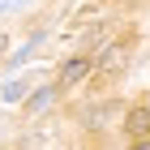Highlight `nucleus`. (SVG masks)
Here are the masks:
<instances>
[{
    "mask_svg": "<svg viewBox=\"0 0 150 150\" xmlns=\"http://www.w3.org/2000/svg\"><path fill=\"white\" fill-rule=\"evenodd\" d=\"M86 73H90V60H69V64H64V73H60V90H73Z\"/></svg>",
    "mask_w": 150,
    "mask_h": 150,
    "instance_id": "1",
    "label": "nucleus"
},
{
    "mask_svg": "<svg viewBox=\"0 0 150 150\" xmlns=\"http://www.w3.org/2000/svg\"><path fill=\"white\" fill-rule=\"evenodd\" d=\"M125 129L133 133V137H146V133H150V107H133L129 120H125Z\"/></svg>",
    "mask_w": 150,
    "mask_h": 150,
    "instance_id": "2",
    "label": "nucleus"
},
{
    "mask_svg": "<svg viewBox=\"0 0 150 150\" xmlns=\"http://www.w3.org/2000/svg\"><path fill=\"white\" fill-rule=\"evenodd\" d=\"M52 99H56V90H39V94H30V112H47V107H52Z\"/></svg>",
    "mask_w": 150,
    "mask_h": 150,
    "instance_id": "3",
    "label": "nucleus"
},
{
    "mask_svg": "<svg viewBox=\"0 0 150 150\" xmlns=\"http://www.w3.org/2000/svg\"><path fill=\"white\" fill-rule=\"evenodd\" d=\"M120 64H125V52H120V47L103 56V69H107V73H112V69H120Z\"/></svg>",
    "mask_w": 150,
    "mask_h": 150,
    "instance_id": "4",
    "label": "nucleus"
},
{
    "mask_svg": "<svg viewBox=\"0 0 150 150\" xmlns=\"http://www.w3.org/2000/svg\"><path fill=\"white\" fill-rule=\"evenodd\" d=\"M22 90H26L22 81H4V90H0V94H4V99L13 103V99H22Z\"/></svg>",
    "mask_w": 150,
    "mask_h": 150,
    "instance_id": "5",
    "label": "nucleus"
},
{
    "mask_svg": "<svg viewBox=\"0 0 150 150\" xmlns=\"http://www.w3.org/2000/svg\"><path fill=\"white\" fill-rule=\"evenodd\" d=\"M30 0H0V13H13V9H26Z\"/></svg>",
    "mask_w": 150,
    "mask_h": 150,
    "instance_id": "6",
    "label": "nucleus"
},
{
    "mask_svg": "<svg viewBox=\"0 0 150 150\" xmlns=\"http://www.w3.org/2000/svg\"><path fill=\"white\" fill-rule=\"evenodd\" d=\"M133 150H150V142H146V137H137V146H133Z\"/></svg>",
    "mask_w": 150,
    "mask_h": 150,
    "instance_id": "7",
    "label": "nucleus"
},
{
    "mask_svg": "<svg viewBox=\"0 0 150 150\" xmlns=\"http://www.w3.org/2000/svg\"><path fill=\"white\" fill-rule=\"evenodd\" d=\"M4 43H9V39H4V35H0V52H4Z\"/></svg>",
    "mask_w": 150,
    "mask_h": 150,
    "instance_id": "8",
    "label": "nucleus"
}]
</instances>
